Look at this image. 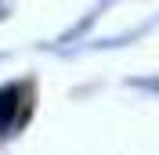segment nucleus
Instances as JSON below:
<instances>
[{"label":"nucleus","instance_id":"nucleus-1","mask_svg":"<svg viewBox=\"0 0 159 155\" xmlns=\"http://www.w3.org/2000/svg\"><path fill=\"white\" fill-rule=\"evenodd\" d=\"M15 112H18V87H4L0 90V130L11 126Z\"/></svg>","mask_w":159,"mask_h":155}]
</instances>
